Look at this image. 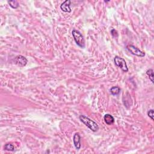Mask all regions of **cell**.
<instances>
[{
  "label": "cell",
  "instance_id": "obj_1",
  "mask_svg": "<svg viewBox=\"0 0 154 154\" xmlns=\"http://www.w3.org/2000/svg\"><path fill=\"white\" fill-rule=\"evenodd\" d=\"M81 122L84 124L87 127L93 132H97L99 130V126L97 123L91 119L88 118L85 115H80L79 117Z\"/></svg>",
  "mask_w": 154,
  "mask_h": 154
},
{
  "label": "cell",
  "instance_id": "obj_2",
  "mask_svg": "<svg viewBox=\"0 0 154 154\" xmlns=\"http://www.w3.org/2000/svg\"><path fill=\"white\" fill-rule=\"evenodd\" d=\"M72 34L74 39L77 45L81 48H84L86 47V42L84 37L78 30L74 29L72 31Z\"/></svg>",
  "mask_w": 154,
  "mask_h": 154
},
{
  "label": "cell",
  "instance_id": "obj_3",
  "mask_svg": "<svg viewBox=\"0 0 154 154\" xmlns=\"http://www.w3.org/2000/svg\"><path fill=\"white\" fill-rule=\"evenodd\" d=\"M114 62L115 63V65L119 68H120L123 72H128V68L127 66V64L126 63L125 60L123 59V58L118 55L115 56V57L114 58Z\"/></svg>",
  "mask_w": 154,
  "mask_h": 154
},
{
  "label": "cell",
  "instance_id": "obj_4",
  "mask_svg": "<svg viewBox=\"0 0 154 154\" xmlns=\"http://www.w3.org/2000/svg\"><path fill=\"white\" fill-rule=\"evenodd\" d=\"M126 49L129 51L130 53H131L134 55H136L140 57H143L145 56V53L143 51L139 49L138 48L132 45H128L126 46Z\"/></svg>",
  "mask_w": 154,
  "mask_h": 154
},
{
  "label": "cell",
  "instance_id": "obj_5",
  "mask_svg": "<svg viewBox=\"0 0 154 154\" xmlns=\"http://www.w3.org/2000/svg\"><path fill=\"white\" fill-rule=\"evenodd\" d=\"M15 63L18 66L22 68L27 65V64L28 63V60L27 59V58L25 57L24 56L19 55L15 57Z\"/></svg>",
  "mask_w": 154,
  "mask_h": 154
},
{
  "label": "cell",
  "instance_id": "obj_6",
  "mask_svg": "<svg viewBox=\"0 0 154 154\" xmlns=\"http://www.w3.org/2000/svg\"><path fill=\"white\" fill-rule=\"evenodd\" d=\"M81 138L80 133L76 132L74 136L73 142H74V145L76 150H80L81 149Z\"/></svg>",
  "mask_w": 154,
  "mask_h": 154
},
{
  "label": "cell",
  "instance_id": "obj_7",
  "mask_svg": "<svg viewBox=\"0 0 154 154\" xmlns=\"http://www.w3.org/2000/svg\"><path fill=\"white\" fill-rule=\"evenodd\" d=\"M70 4H71V1L70 0H66L61 4L60 9L64 12L70 13L72 11L70 8Z\"/></svg>",
  "mask_w": 154,
  "mask_h": 154
},
{
  "label": "cell",
  "instance_id": "obj_8",
  "mask_svg": "<svg viewBox=\"0 0 154 154\" xmlns=\"http://www.w3.org/2000/svg\"><path fill=\"white\" fill-rule=\"evenodd\" d=\"M104 119L105 124L108 125H113L114 123V120H115L114 118L112 115H111L110 114H105L104 117Z\"/></svg>",
  "mask_w": 154,
  "mask_h": 154
},
{
  "label": "cell",
  "instance_id": "obj_9",
  "mask_svg": "<svg viewBox=\"0 0 154 154\" xmlns=\"http://www.w3.org/2000/svg\"><path fill=\"white\" fill-rule=\"evenodd\" d=\"M110 92L112 95H114V96L118 95L120 94L121 92V89L118 86H114V87H112L110 89Z\"/></svg>",
  "mask_w": 154,
  "mask_h": 154
},
{
  "label": "cell",
  "instance_id": "obj_10",
  "mask_svg": "<svg viewBox=\"0 0 154 154\" xmlns=\"http://www.w3.org/2000/svg\"><path fill=\"white\" fill-rule=\"evenodd\" d=\"M8 4H9V5L10 6V7L12 9H16L18 8L19 6V3L17 1H16V0H13V1H9Z\"/></svg>",
  "mask_w": 154,
  "mask_h": 154
},
{
  "label": "cell",
  "instance_id": "obj_11",
  "mask_svg": "<svg viewBox=\"0 0 154 154\" xmlns=\"http://www.w3.org/2000/svg\"><path fill=\"white\" fill-rule=\"evenodd\" d=\"M146 74L147 75L149 76V80L151 81V82L154 83V80H153V70L152 69H149L146 71Z\"/></svg>",
  "mask_w": 154,
  "mask_h": 154
},
{
  "label": "cell",
  "instance_id": "obj_12",
  "mask_svg": "<svg viewBox=\"0 0 154 154\" xmlns=\"http://www.w3.org/2000/svg\"><path fill=\"white\" fill-rule=\"evenodd\" d=\"M4 149L8 151H15V146L11 143H7L4 146Z\"/></svg>",
  "mask_w": 154,
  "mask_h": 154
},
{
  "label": "cell",
  "instance_id": "obj_13",
  "mask_svg": "<svg viewBox=\"0 0 154 154\" xmlns=\"http://www.w3.org/2000/svg\"><path fill=\"white\" fill-rule=\"evenodd\" d=\"M147 116L149 117V118L151 119V120L152 121L154 120V119H153V109H151V110H149L148 111H147Z\"/></svg>",
  "mask_w": 154,
  "mask_h": 154
},
{
  "label": "cell",
  "instance_id": "obj_14",
  "mask_svg": "<svg viewBox=\"0 0 154 154\" xmlns=\"http://www.w3.org/2000/svg\"><path fill=\"white\" fill-rule=\"evenodd\" d=\"M111 34L114 37H117L118 36V31L116 30L115 29H112L111 30Z\"/></svg>",
  "mask_w": 154,
  "mask_h": 154
}]
</instances>
